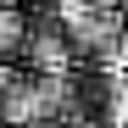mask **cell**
I'll use <instances>...</instances> for the list:
<instances>
[{
	"label": "cell",
	"mask_w": 128,
	"mask_h": 128,
	"mask_svg": "<svg viewBox=\"0 0 128 128\" xmlns=\"http://www.w3.org/2000/svg\"><path fill=\"white\" fill-rule=\"evenodd\" d=\"M56 17L67 22L72 34V50H89V56H112L117 39H122V11L117 6H56Z\"/></svg>",
	"instance_id": "6da1fadb"
},
{
	"label": "cell",
	"mask_w": 128,
	"mask_h": 128,
	"mask_svg": "<svg viewBox=\"0 0 128 128\" xmlns=\"http://www.w3.org/2000/svg\"><path fill=\"white\" fill-rule=\"evenodd\" d=\"M22 56H28V67L34 72H45V78H61V72H72V34L61 17H39V22H28V39H22Z\"/></svg>",
	"instance_id": "7a4b0ae2"
},
{
	"label": "cell",
	"mask_w": 128,
	"mask_h": 128,
	"mask_svg": "<svg viewBox=\"0 0 128 128\" xmlns=\"http://www.w3.org/2000/svg\"><path fill=\"white\" fill-rule=\"evenodd\" d=\"M22 39H28V22L17 6H0V67H11L22 56Z\"/></svg>",
	"instance_id": "3957f363"
},
{
	"label": "cell",
	"mask_w": 128,
	"mask_h": 128,
	"mask_svg": "<svg viewBox=\"0 0 128 128\" xmlns=\"http://www.w3.org/2000/svg\"><path fill=\"white\" fill-rule=\"evenodd\" d=\"M61 6H117V0H61Z\"/></svg>",
	"instance_id": "277c9868"
},
{
	"label": "cell",
	"mask_w": 128,
	"mask_h": 128,
	"mask_svg": "<svg viewBox=\"0 0 128 128\" xmlns=\"http://www.w3.org/2000/svg\"><path fill=\"white\" fill-rule=\"evenodd\" d=\"M117 11H122V34H128V0H117Z\"/></svg>",
	"instance_id": "5b68a950"
},
{
	"label": "cell",
	"mask_w": 128,
	"mask_h": 128,
	"mask_svg": "<svg viewBox=\"0 0 128 128\" xmlns=\"http://www.w3.org/2000/svg\"><path fill=\"white\" fill-rule=\"evenodd\" d=\"M0 6H11V0H0Z\"/></svg>",
	"instance_id": "8992f818"
}]
</instances>
